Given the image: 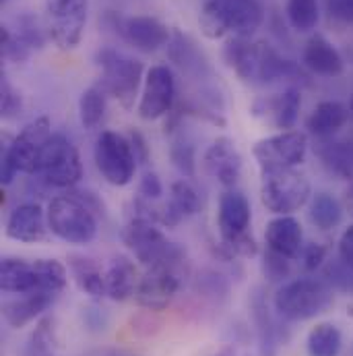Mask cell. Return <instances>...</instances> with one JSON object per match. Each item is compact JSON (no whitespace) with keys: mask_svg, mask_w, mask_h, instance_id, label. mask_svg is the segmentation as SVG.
Instances as JSON below:
<instances>
[{"mask_svg":"<svg viewBox=\"0 0 353 356\" xmlns=\"http://www.w3.org/2000/svg\"><path fill=\"white\" fill-rule=\"evenodd\" d=\"M263 21L265 10L259 0H209L198 17L200 31L211 40H219L225 33L250 38Z\"/></svg>","mask_w":353,"mask_h":356,"instance_id":"obj_1","label":"cell"},{"mask_svg":"<svg viewBox=\"0 0 353 356\" xmlns=\"http://www.w3.org/2000/svg\"><path fill=\"white\" fill-rule=\"evenodd\" d=\"M85 191L58 195L48 203L50 232L69 245H89L97 236V218Z\"/></svg>","mask_w":353,"mask_h":356,"instance_id":"obj_2","label":"cell"},{"mask_svg":"<svg viewBox=\"0 0 353 356\" xmlns=\"http://www.w3.org/2000/svg\"><path fill=\"white\" fill-rule=\"evenodd\" d=\"M333 305V288L325 280L300 277L283 284L275 298L273 307L277 317L283 321H308L325 313Z\"/></svg>","mask_w":353,"mask_h":356,"instance_id":"obj_3","label":"cell"},{"mask_svg":"<svg viewBox=\"0 0 353 356\" xmlns=\"http://www.w3.org/2000/svg\"><path fill=\"white\" fill-rule=\"evenodd\" d=\"M122 241L126 249L135 255V259L145 267L162 266V264L186 266L184 249L172 243L151 220L130 218L122 230Z\"/></svg>","mask_w":353,"mask_h":356,"instance_id":"obj_4","label":"cell"},{"mask_svg":"<svg viewBox=\"0 0 353 356\" xmlns=\"http://www.w3.org/2000/svg\"><path fill=\"white\" fill-rule=\"evenodd\" d=\"M52 137V127L48 116H40L23 127V131L6 145L2 154L0 180L2 184H10L19 172L35 175L37 162L44 145Z\"/></svg>","mask_w":353,"mask_h":356,"instance_id":"obj_5","label":"cell"},{"mask_svg":"<svg viewBox=\"0 0 353 356\" xmlns=\"http://www.w3.org/2000/svg\"><path fill=\"white\" fill-rule=\"evenodd\" d=\"M252 222V209L240 191H225L219 199V209H217V228L223 245L234 253L242 257H252L257 255V243L248 234Z\"/></svg>","mask_w":353,"mask_h":356,"instance_id":"obj_6","label":"cell"},{"mask_svg":"<svg viewBox=\"0 0 353 356\" xmlns=\"http://www.w3.org/2000/svg\"><path fill=\"white\" fill-rule=\"evenodd\" d=\"M95 60L101 69L99 88L105 91V95L116 97L126 108L132 106L143 79V63L114 48H101Z\"/></svg>","mask_w":353,"mask_h":356,"instance_id":"obj_7","label":"cell"},{"mask_svg":"<svg viewBox=\"0 0 353 356\" xmlns=\"http://www.w3.org/2000/svg\"><path fill=\"white\" fill-rule=\"evenodd\" d=\"M261 199L263 205L275 216H291L312 199V184L304 172L295 168L265 172Z\"/></svg>","mask_w":353,"mask_h":356,"instance_id":"obj_8","label":"cell"},{"mask_svg":"<svg viewBox=\"0 0 353 356\" xmlns=\"http://www.w3.org/2000/svg\"><path fill=\"white\" fill-rule=\"evenodd\" d=\"M35 177L56 188L75 186L83 177L79 149L64 135H52L42 149Z\"/></svg>","mask_w":353,"mask_h":356,"instance_id":"obj_9","label":"cell"},{"mask_svg":"<svg viewBox=\"0 0 353 356\" xmlns=\"http://www.w3.org/2000/svg\"><path fill=\"white\" fill-rule=\"evenodd\" d=\"M95 166L99 175L114 186H126L137 175V156L130 139L120 133L103 131L95 141Z\"/></svg>","mask_w":353,"mask_h":356,"instance_id":"obj_10","label":"cell"},{"mask_svg":"<svg viewBox=\"0 0 353 356\" xmlns=\"http://www.w3.org/2000/svg\"><path fill=\"white\" fill-rule=\"evenodd\" d=\"M89 0H46L48 33L60 50L79 46L87 23Z\"/></svg>","mask_w":353,"mask_h":356,"instance_id":"obj_11","label":"cell"},{"mask_svg":"<svg viewBox=\"0 0 353 356\" xmlns=\"http://www.w3.org/2000/svg\"><path fill=\"white\" fill-rule=\"evenodd\" d=\"M308 152V137L300 131H281L261 139L255 145V158L265 172L295 168L304 162Z\"/></svg>","mask_w":353,"mask_h":356,"instance_id":"obj_12","label":"cell"},{"mask_svg":"<svg viewBox=\"0 0 353 356\" xmlns=\"http://www.w3.org/2000/svg\"><path fill=\"white\" fill-rule=\"evenodd\" d=\"M184 269L186 266H174V264L147 267V273L141 277L139 288L135 292L137 305L147 311L168 309L180 290Z\"/></svg>","mask_w":353,"mask_h":356,"instance_id":"obj_13","label":"cell"},{"mask_svg":"<svg viewBox=\"0 0 353 356\" xmlns=\"http://www.w3.org/2000/svg\"><path fill=\"white\" fill-rule=\"evenodd\" d=\"M176 99V79L172 69L155 65L147 71L145 89L139 102V116L143 120H157L168 114Z\"/></svg>","mask_w":353,"mask_h":356,"instance_id":"obj_14","label":"cell"},{"mask_svg":"<svg viewBox=\"0 0 353 356\" xmlns=\"http://www.w3.org/2000/svg\"><path fill=\"white\" fill-rule=\"evenodd\" d=\"M114 27L124 38V42H128L132 48H137L139 52H145V54L157 52L162 46L170 44V40H172L168 25H164L162 21H157L153 17L118 19Z\"/></svg>","mask_w":353,"mask_h":356,"instance_id":"obj_15","label":"cell"},{"mask_svg":"<svg viewBox=\"0 0 353 356\" xmlns=\"http://www.w3.org/2000/svg\"><path fill=\"white\" fill-rule=\"evenodd\" d=\"M300 108H302V93L300 89L289 88L281 93H275V95H266L261 97L252 104L250 112L261 118L263 122L270 124L273 129H279V131H291L295 120H298V114H300Z\"/></svg>","mask_w":353,"mask_h":356,"instance_id":"obj_16","label":"cell"},{"mask_svg":"<svg viewBox=\"0 0 353 356\" xmlns=\"http://www.w3.org/2000/svg\"><path fill=\"white\" fill-rule=\"evenodd\" d=\"M203 166L219 184L232 188L242 175V156L232 139L219 137L205 152Z\"/></svg>","mask_w":353,"mask_h":356,"instance_id":"obj_17","label":"cell"},{"mask_svg":"<svg viewBox=\"0 0 353 356\" xmlns=\"http://www.w3.org/2000/svg\"><path fill=\"white\" fill-rule=\"evenodd\" d=\"M48 213L37 203H21L17 205L6 220V236L17 243L35 245L46 238Z\"/></svg>","mask_w":353,"mask_h":356,"instance_id":"obj_18","label":"cell"},{"mask_svg":"<svg viewBox=\"0 0 353 356\" xmlns=\"http://www.w3.org/2000/svg\"><path fill=\"white\" fill-rule=\"evenodd\" d=\"M266 249L283 255L285 259H300L304 251V232L302 224L293 216H277L266 224Z\"/></svg>","mask_w":353,"mask_h":356,"instance_id":"obj_19","label":"cell"},{"mask_svg":"<svg viewBox=\"0 0 353 356\" xmlns=\"http://www.w3.org/2000/svg\"><path fill=\"white\" fill-rule=\"evenodd\" d=\"M250 309H252V321H255L257 336H259V353L261 356H275L277 350L287 342L289 332L283 327L281 321L273 317L261 290L255 292L250 300Z\"/></svg>","mask_w":353,"mask_h":356,"instance_id":"obj_20","label":"cell"},{"mask_svg":"<svg viewBox=\"0 0 353 356\" xmlns=\"http://www.w3.org/2000/svg\"><path fill=\"white\" fill-rule=\"evenodd\" d=\"M54 300H56V294H50V292H44V290L19 294V298H12V300L4 302L2 317L10 327L21 330L27 323H31L33 319H37L44 311H48Z\"/></svg>","mask_w":353,"mask_h":356,"instance_id":"obj_21","label":"cell"},{"mask_svg":"<svg viewBox=\"0 0 353 356\" xmlns=\"http://www.w3.org/2000/svg\"><path fill=\"white\" fill-rule=\"evenodd\" d=\"M304 67L318 77H339L345 69L339 50L320 33L312 35L306 44Z\"/></svg>","mask_w":353,"mask_h":356,"instance_id":"obj_22","label":"cell"},{"mask_svg":"<svg viewBox=\"0 0 353 356\" xmlns=\"http://www.w3.org/2000/svg\"><path fill=\"white\" fill-rule=\"evenodd\" d=\"M304 81L306 75L302 67L285 56H281L277 50H273L266 44H259V56H257V73L255 81L273 83V81Z\"/></svg>","mask_w":353,"mask_h":356,"instance_id":"obj_23","label":"cell"},{"mask_svg":"<svg viewBox=\"0 0 353 356\" xmlns=\"http://www.w3.org/2000/svg\"><path fill=\"white\" fill-rule=\"evenodd\" d=\"M168 56L176 67H180L192 79H205L207 75H211L209 60L198 50V46L182 31L172 33V40L168 44Z\"/></svg>","mask_w":353,"mask_h":356,"instance_id":"obj_24","label":"cell"},{"mask_svg":"<svg viewBox=\"0 0 353 356\" xmlns=\"http://www.w3.org/2000/svg\"><path fill=\"white\" fill-rule=\"evenodd\" d=\"M200 207L198 193L194 186L186 180H176L170 186V197L168 203L160 211V224L164 226H178L182 220L194 216Z\"/></svg>","mask_w":353,"mask_h":356,"instance_id":"obj_25","label":"cell"},{"mask_svg":"<svg viewBox=\"0 0 353 356\" xmlns=\"http://www.w3.org/2000/svg\"><path fill=\"white\" fill-rule=\"evenodd\" d=\"M139 282L141 277H139L137 266L124 255L114 257L105 269V290H107V296L116 302H122L135 296Z\"/></svg>","mask_w":353,"mask_h":356,"instance_id":"obj_26","label":"cell"},{"mask_svg":"<svg viewBox=\"0 0 353 356\" xmlns=\"http://www.w3.org/2000/svg\"><path fill=\"white\" fill-rule=\"evenodd\" d=\"M0 288L6 294H27L40 290L35 264L17 257H4L0 264Z\"/></svg>","mask_w":353,"mask_h":356,"instance_id":"obj_27","label":"cell"},{"mask_svg":"<svg viewBox=\"0 0 353 356\" xmlns=\"http://www.w3.org/2000/svg\"><path fill=\"white\" fill-rule=\"evenodd\" d=\"M350 114H352L350 108L341 102H331V99L320 102L308 118V131L322 141L331 139L347 124Z\"/></svg>","mask_w":353,"mask_h":356,"instance_id":"obj_28","label":"cell"},{"mask_svg":"<svg viewBox=\"0 0 353 356\" xmlns=\"http://www.w3.org/2000/svg\"><path fill=\"white\" fill-rule=\"evenodd\" d=\"M316 154L331 175L343 180H353V139H325V143L318 145Z\"/></svg>","mask_w":353,"mask_h":356,"instance_id":"obj_29","label":"cell"},{"mask_svg":"<svg viewBox=\"0 0 353 356\" xmlns=\"http://www.w3.org/2000/svg\"><path fill=\"white\" fill-rule=\"evenodd\" d=\"M69 267H71V273H73L77 286L81 288V292H85L93 300H101L107 296L105 271H101V267L93 259L83 257V255H71Z\"/></svg>","mask_w":353,"mask_h":356,"instance_id":"obj_30","label":"cell"},{"mask_svg":"<svg viewBox=\"0 0 353 356\" xmlns=\"http://www.w3.org/2000/svg\"><path fill=\"white\" fill-rule=\"evenodd\" d=\"M227 65L238 73L244 81H255L257 73V56H259V44L248 42V38H234L227 42L223 52Z\"/></svg>","mask_w":353,"mask_h":356,"instance_id":"obj_31","label":"cell"},{"mask_svg":"<svg viewBox=\"0 0 353 356\" xmlns=\"http://www.w3.org/2000/svg\"><path fill=\"white\" fill-rule=\"evenodd\" d=\"M310 222L320 230H333L343 220V207L331 193H316L310 199Z\"/></svg>","mask_w":353,"mask_h":356,"instance_id":"obj_32","label":"cell"},{"mask_svg":"<svg viewBox=\"0 0 353 356\" xmlns=\"http://www.w3.org/2000/svg\"><path fill=\"white\" fill-rule=\"evenodd\" d=\"M341 346H343V338L339 327L327 321L316 323L306 338L308 356H339Z\"/></svg>","mask_w":353,"mask_h":356,"instance_id":"obj_33","label":"cell"},{"mask_svg":"<svg viewBox=\"0 0 353 356\" xmlns=\"http://www.w3.org/2000/svg\"><path fill=\"white\" fill-rule=\"evenodd\" d=\"M285 13L289 25L300 33H310L312 29H316L320 21L318 0H287Z\"/></svg>","mask_w":353,"mask_h":356,"instance_id":"obj_34","label":"cell"},{"mask_svg":"<svg viewBox=\"0 0 353 356\" xmlns=\"http://www.w3.org/2000/svg\"><path fill=\"white\" fill-rule=\"evenodd\" d=\"M23 356H58L56 353V330L54 319L44 317L31 332Z\"/></svg>","mask_w":353,"mask_h":356,"instance_id":"obj_35","label":"cell"},{"mask_svg":"<svg viewBox=\"0 0 353 356\" xmlns=\"http://www.w3.org/2000/svg\"><path fill=\"white\" fill-rule=\"evenodd\" d=\"M105 114V91L101 88H89L79 99V118L85 129H95Z\"/></svg>","mask_w":353,"mask_h":356,"instance_id":"obj_36","label":"cell"},{"mask_svg":"<svg viewBox=\"0 0 353 356\" xmlns=\"http://www.w3.org/2000/svg\"><path fill=\"white\" fill-rule=\"evenodd\" d=\"M37 269V280H40V290L50 292V294H60L67 286V267L56 259H35Z\"/></svg>","mask_w":353,"mask_h":356,"instance_id":"obj_37","label":"cell"},{"mask_svg":"<svg viewBox=\"0 0 353 356\" xmlns=\"http://www.w3.org/2000/svg\"><path fill=\"white\" fill-rule=\"evenodd\" d=\"M15 35H19V40L29 50H40L46 44V33H44L37 17L31 13H23L15 19Z\"/></svg>","mask_w":353,"mask_h":356,"instance_id":"obj_38","label":"cell"},{"mask_svg":"<svg viewBox=\"0 0 353 356\" xmlns=\"http://www.w3.org/2000/svg\"><path fill=\"white\" fill-rule=\"evenodd\" d=\"M325 282L337 290V292H343V294H353V269L350 266H345L341 259H335V261H329L325 266Z\"/></svg>","mask_w":353,"mask_h":356,"instance_id":"obj_39","label":"cell"},{"mask_svg":"<svg viewBox=\"0 0 353 356\" xmlns=\"http://www.w3.org/2000/svg\"><path fill=\"white\" fill-rule=\"evenodd\" d=\"M0 50H2V56L10 63H25L31 52L19 40V35H15V31H10L8 27H0Z\"/></svg>","mask_w":353,"mask_h":356,"instance_id":"obj_40","label":"cell"},{"mask_svg":"<svg viewBox=\"0 0 353 356\" xmlns=\"http://www.w3.org/2000/svg\"><path fill=\"white\" fill-rule=\"evenodd\" d=\"M170 156H172V162L178 168L180 175L184 177H194L196 172V154H194V147L190 143H174L172 149H170Z\"/></svg>","mask_w":353,"mask_h":356,"instance_id":"obj_41","label":"cell"},{"mask_svg":"<svg viewBox=\"0 0 353 356\" xmlns=\"http://www.w3.org/2000/svg\"><path fill=\"white\" fill-rule=\"evenodd\" d=\"M21 108H23L21 95L8 83L6 77H2V83H0V112H2V118H6V120L15 118L21 112Z\"/></svg>","mask_w":353,"mask_h":356,"instance_id":"obj_42","label":"cell"},{"mask_svg":"<svg viewBox=\"0 0 353 356\" xmlns=\"http://www.w3.org/2000/svg\"><path fill=\"white\" fill-rule=\"evenodd\" d=\"M263 271L268 282H283L289 275V259L273 251H266L263 259Z\"/></svg>","mask_w":353,"mask_h":356,"instance_id":"obj_43","label":"cell"},{"mask_svg":"<svg viewBox=\"0 0 353 356\" xmlns=\"http://www.w3.org/2000/svg\"><path fill=\"white\" fill-rule=\"evenodd\" d=\"M302 266L306 271H316L318 267L322 266L327 261V247L318 245V243H312V245H306L302 255Z\"/></svg>","mask_w":353,"mask_h":356,"instance_id":"obj_44","label":"cell"},{"mask_svg":"<svg viewBox=\"0 0 353 356\" xmlns=\"http://www.w3.org/2000/svg\"><path fill=\"white\" fill-rule=\"evenodd\" d=\"M327 10L333 19L353 25V0H327Z\"/></svg>","mask_w":353,"mask_h":356,"instance_id":"obj_45","label":"cell"},{"mask_svg":"<svg viewBox=\"0 0 353 356\" xmlns=\"http://www.w3.org/2000/svg\"><path fill=\"white\" fill-rule=\"evenodd\" d=\"M141 195L147 201H155L164 195V184L155 172H145V177L141 178V186H139Z\"/></svg>","mask_w":353,"mask_h":356,"instance_id":"obj_46","label":"cell"},{"mask_svg":"<svg viewBox=\"0 0 353 356\" xmlns=\"http://www.w3.org/2000/svg\"><path fill=\"white\" fill-rule=\"evenodd\" d=\"M339 259L353 269V224L343 230L339 238Z\"/></svg>","mask_w":353,"mask_h":356,"instance_id":"obj_47","label":"cell"},{"mask_svg":"<svg viewBox=\"0 0 353 356\" xmlns=\"http://www.w3.org/2000/svg\"><path fill=\"white\" fill-rule=\"evenodd\" d=\"M85 325L91 332H103L107 325V315L103 309H85Z\"/></svg>","mask_w":353,"mask_h":356,"instance_id":"obj_48","label":"cell"},{"mask_svg":"<svg viewBox=\"0 0 353 356\" xmlns=\"http://www.w3.org/2000/svg\"><path fill=\"white\" fill-rule=\"evenodd\" d=\"M130 143H132V149H135V156H137V162L139 164H145L147 160H149V149H147V143H145V139H143V135L141 133H130Z\"/></svg>","mask_w":353,"mask_h":356,"instance_id":"obj_49","label":"cell"},{"mask_svg":"<svg viewBox=\"0 0 353 356\" xmlns=\"http://www.w3.org/2000/svg\"><path fill=\"white\" fill-rule=\"evenodd\" d=\"M217 356H236V348H232V346H225L223 350H219Z\"/></svg>","mask_w":353,"mask_h":356,"instance_id":"obj_50","label":"cell"},{"mask_svg":"<svg viewBox=\"0 0 353 356\" xmlns=\"http://www.w3.org/2000/svg\"><path fill=\"white\" fill-rule=\"evenodd\" d=\"M347 207H350V211L353 213V184L352 188L347 191Z\"/></svg>","mask_w":353,"mask_h":356,"instance_id":"obj_51","label":"cell"},{"mask_svg":"<svg viewBox=\"0 0 353 356\" xmlns=\"http://www.w3.org/2000/svg\"><path fill=\"white\" fill-rule=\"evenodd\" d=\"M352 116H353V99H352Z\"/></svg>","mask_w":353,"mask_h":356,"instance_id":"obj_52","label":"cell"},{"mask_svg":"<svg viewBox=\"0 0 353 356\" xmlns=\"http://www.w3.org/2000/svg\"><path fill=\"white\" fill-rule=\"evenodd\" d=\"M0 2H2V4H4V2H6V0H0Z\"/></svg>","mask_w":353,"mask_h":356,"instance_id":"obj_53","label":"cell"},{"mask_svg":"<svg viewBox=\"0 0 353 356\" xmlns=\"http://www.w3.org/2000/svg\"><path fill=\"white\" fill-rule=\"evenodd\" d=\"M352 356H353V348H352Z\"/></svg>","mask_w":353,"mask_h":356,"instance_id":"obj_54","label":"cell"},{"mask_svg":"<svg viewBox=\"0 0 353 356\" xmlns=\"http://www.w3.org/2000/svg\"><path fill=\"white\" fill-rule=\"evenodd\" d=\"M120 356H122V355H120Z\"/></svg>","mask_w":353,"mask_h":356,"instance_id":"obj_55","label":"cell"}]
</instances>
